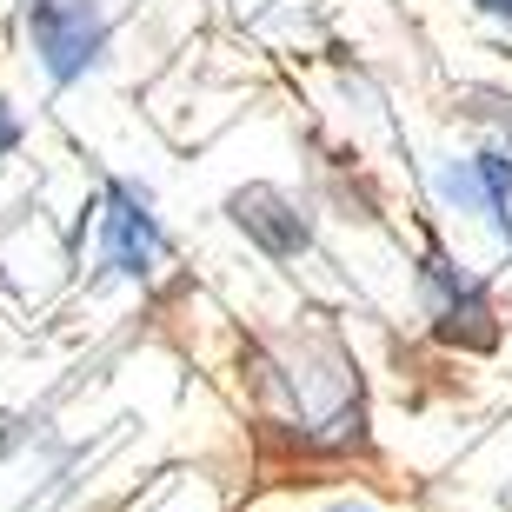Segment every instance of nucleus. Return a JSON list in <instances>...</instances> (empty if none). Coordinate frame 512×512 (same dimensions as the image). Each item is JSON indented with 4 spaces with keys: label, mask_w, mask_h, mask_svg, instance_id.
<instances>
[{
    "label": "nucleus",
    "mask_w": 512,
    "mask_h": 512,
    "mask_svg": "<svg viewBox=\"0 0 512 512\" xmlns=\"http://www.w3.org/2000/svg\"><path fill=\"white\" fill-rule=\"evenodd\" d=\"M419 293H426L433 333L446 346H466V353L499 346V313H493V300H486V286H479L473 273H459L439 247H426V260H419Z\"/></svg>",
    "instance_id": "obj_1"
},
{
    "label": "nucleus",
    "mask_w": 512,
    "mask_h": 512,
    "mask_svg": "<svg viewBox=\"0 0 512 512\" xmlns=\"http://www.w3.org/2000/svg\"><path fill=\"white\" fill-rule=\"evenodd\" d=\"M27 34H34L47 80L74 87L107 47V14H100V0H27Z\"/></svg>",
    "instance_id": "obj_2"
},
{
    "label": "nucleus",
    "mask_w": 512,
    "mask_h": 512,
    "mask_svg": "<svg viewBox=\"0 0 512 512\" xmlns=\"http://www.w3.org/2000/svg\"><path fill=\"white\" fill-rule=\"evenodd\" d=\"M160 253H167V233L147 213V193H133L127 180H107V200H100V266L120 273V280H147Z\"/></svg>",
    "instance_id": "obj_3"
},
{
    "label": "nucleus",
    "mask_w": 512,
    "mask_h": 512,
    "mask_svg": "<svg viewBox=\"0 0 512 512\" xmlns=\"http://www.w3.org/2000/svg\"><path fill=\"white\" fill-rule=\"evenodd\" d=\"M439 200L453 213H479V220H493L499 240L512 247V160L499 147L473 153V160H446L439 167Z\"/></svg>",
    "instance_id": "obj_4"
},
{
    "label": "nucleus",
    "mask_w": 512,
    "mask_h": 512,
    "mask_svg": "<svg viewBox=\"0 0 512 512\" xmlns=\"http://www.w3.org/2000/svg\"><path fill=\"white\" fill-rule=\"evenodd\" d=\"M233 227L247 233L253 247L266 253V260H300L306 247H313V227H306V213L286 200L280 187H240L227 200Z\"/></svg>",
    "instance_id": "obj_5"
},
{
    "label": "nucleus",
    "mask_w": 512,
    "mask_h": 512,
    "mask_svg": "<svg viewBox=\"0 0 512 512\" xmlns=\"http://www.w3.org/2000/svg\"><path fill=\"white\" fill-rule=\"evenodd\" d=\"M466 114L486 120V127L499 133V153L512 160V100H499V94H466Z\"/></svg>",
    "instance_id": "obj_6"
},
{
    "label": "nucleus",
    "mask_w": 512,
    "mask_h": 512,
    "mask_svg": "<svg viewBox=\"0 0 512 512\" xmlns=\"http://www.w3.org/2000/svg\"><path fill=\"white\" fill-rule=\"evenodd\" d=\"M14 147H20V120L7 114V107H0V160H7V153H14Z\"/></svg>",
    "instance_id": "obj_7"
},
{
    "label": "nucleus",
    "mask_w": 512,
    "mask_h": 512,
    "mask_svg": "<svg viewBox=\"0 0 512 512\" xmlns=\"http://www.w3.org/2000/svg\"><path fill=\"white\" fill-rule=\"evenodd\" d=\"M473 7H479V14H493V20H506V27H512V0H473Z\"/></svg>",
    "instance_id": "obj_8"
},
{
    "label": "nucleus",
    "mask_w": 512,
    "mask_h": 512,
    "mask_svg": "<svg viewBox=\"0 0 512 512\" xmlns=\"http://www.w3.org/2000/svg\"><path fill=\"white\" fill-rule=\"evenodd\" d=\"M333 512H366V506H333Z\"/></svg>",
    "instance_id": "obj_9"
}]
</instances>
